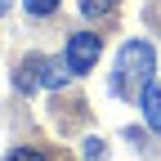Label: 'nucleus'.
<instances>
[{
  "mask_svg": "<svg viewBox=\"0 0 161 161\" xmlns=\"http://www.w3.org/2000/svg\"><path fill=\"white\" fill-rule=\"evenodd\" d=\"M157 72V54L148 40H125L116 54V72H112V94L121 98H134V94H143L148 90V80Z\"/></svg>",
  "mask_w": 161,
  "mask_h": 161,
  "instance_id": "nucleus-1",
  "label": "nucleus"
},
{
  "mask_svg": "<svg viewBox=\"0 0 161 161\" xmlns=\"http://www.w3.org/2000/svg\"><path fill=\"white\" fill-rule=\"evenodd\" d=\"M67 76H72L67 58L58 63V58H45V54H27L18 63V72H14V85L18 90H58Z\"/></svg>",
  "mask_w": 161,
  "mask_h": 161,
  "instance_id": "nucleus-2",
  "label": "nucleus"
},
{
  "mask_svg": "<svg viewBox=\"0 0 161 161\" xmlns=\"http://www.w3.org/2000/svg\"><path fill=\"white\" fill-rule=\"evenodd\" d=\"M98 49H103V40L94 31H72L67 36V67H72V76H85L98 63Z\"/></svg>",
  "mask_w": 161,
  "mask_h": 161,
  "instance_id": "nucleus-3",
  "label": "nucleus"
},
{
  "mask_svg": "<svg viewBox=\"0 0 161 161\" xmlns=\"http://www.w3.org/2000/svg\"><path fill=\"white\" fill-rule=\"evenodd\" d=\"M139 103H143V121H148V130H161V85H157V80H148V90L139 94Z\"/></svg>",
  "mask_w": 161,
  "mask_h": 161,
  "instance_id": "nucleus-4",
  "label": "nucleus"
},
{
  "mask_svg": "<svg viewBox=\"0 0 161 161\" xmlns=\"http://www.w3.org/2000/svg\"><path fill=\"white\" fill-rule=\"evenodd\" d=\"M116 9V0H80V14L85 18H108Z\"/></svg>",
  "mask_w": 161,
  "mask_h": 161,
  "instance_id": "nucleus-5",
  "label": "nucleus"
},
{
  "mask_svg": "<svg viewBox=\"0 0 161 161\" xmlns=\"http://www.w3.org/2000/svg\"><path fill=\"white\" fill-rule=\"evenodd\" d=\"M80 152H85V161H103V157H108V148H103V139H98V134H90Z\"/></svg>",
  "mask_w": 161,
  "mask_h": 161,
  "instance_id": "nucleus-6",
  "label": "nucleus"
},
{
  "mask_svg": "<svg viewBox=\"0 0 161 161\" xmlns=\"http://www.w3.org/2000/svg\"><path fill=\"white\" fill-rule=\"evenodd\" d=\"M5 161H49V152H40V148H14Z\"/></svg>",
  "mask_w": 161,
  "mask_h": 161,
  "instance_id": "nucleus-7",
  "label": "nucleus"
},
{
  "mask_svg": "<svg viewBox=\"0 0 161 161\" xmlns=\"http://www.w3.org/2000/svg\"><path fill=\"white\" fill-rule=\"evenodd\" d=\"M23 9H27V14H36V18H45V14H54V9H58V0H23Z\"/></svg>",
  "mask_w": 161,
  "mask_h": 161,
  "instance_id": "nucleus-8",
  "label": "nucleus"
},
{
  "mask_svg": "<svg viewBox=\"0 0 161 161\" xmlns=\"http://www.w3.org/2000/svg\"><path fill=\"white\" fill-rule=\"evenodd\" d=\"M5 9H9V0H0V14H5Z\"/></svg>",
  "mask_w": 161,
  "mask_h": 161,
  "instance_id": "nucleus-9",
  "label": "nucleus"
}]
</instances>
